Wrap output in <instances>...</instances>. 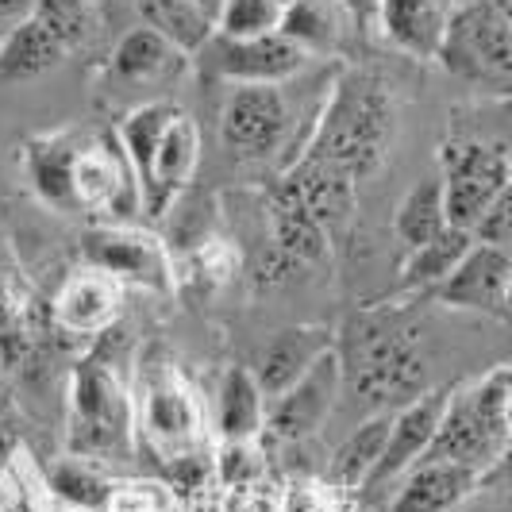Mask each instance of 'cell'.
I'll list each match as a JSON object with an SVG mask.
<instances>
[{
	"label": "cell",
	"instance_id": "8992f818",
	"mask_svg": "<svg viewBox=\"0 0 512 512\" xmlns=\"http://www.w3.org/2000/svg\"><path fill=\"white\" fill-rule=\"evenodd\" d=\"M70 216H89L97 224H131L143 212L139 181L116 135L108 131H77L70 170H66Z\"/></svg>",
	"mask_w": 512,
	"mask_h": 512
},
{
	"label": "cell",
	"instance_id": "30bf717a",
	"mask_svg": "<svg viewBox=\"0 0 512 512\" xmlns=\"http://www.w3.org/2000/svg\"><path fill=\"white\" fill-rule=\"evenodd\" d=\"M51 347L47 301L31 289L16 251L0 235V370L8 378H27Z\"/></svg>",
	"mask_w": 512,
	"mask_h": 512
},
{
	"label": "cell",
	"instance_id": "44dd1931",
	"mask_svg": "<svg viewBox=\"0 0 512 512\" xmlns=\"http://www.w3.org/2000/svg\"><path fill=\"white\" fill-rule=\"evenodd\" d=\"M285 181L293 185V193L301 197V205L308 208V216L324 228V235L332 239L355 220L359 208V181L347 178L343 170H335L328 162H316L301 154V162L285 174Z\"/></svg>",
	"mask_w": 512,
	"mask_h": 512
},
{
	"label": "cell",
	"instance_id": "f546056e",
	"mask_svg": "<svg viewBox=\"0 0 512 512\" xmlns=\"http://www.w3.org/2000/svg\"><path fill=\"white\" fill-rule=\"evenodd\" d=\"M335 8H339L335 0H289L282 8V20H278V35L305 54L335 51L339 35H343Z\"/></svg>",
	"mask_w": 512,
	"mask_h": 512
},
{
	"label": "cell",
	"instance_id": "f6af8a7d",
	"mask_svg": "<svg viewBox=\"0 0 512 512\" xmlns=\"http://www.w3.org/2000/svg\"><path fill=\"white\" fill-rule=\"evenodd\" d=\"M497 512H505V509H497Z\"/></svg>",
	"mask_w": 512,
	"mask_h": 512
},
{
	"label": "cell",
	"instance_id": "d4e9b609",
	"mask_svg": "<svg viewBox=\"0 0 512 512\" xmlns=\"http://www.w3.org/2000/svg\"><path fill=\"white\" fill-rule=\"evenodd\" d=\"M185 54L178 47H170L162 35H154L147 27H131L128 35L116 43L112 62H108V74L124 85H151V81H170L181 77L185 70Z\"/></svg>",
	"mask_w": 512,
	"mask_h": 512
},
{
	"label": "cell",
	"instance_id": "cb8c5ba5",
	"mask_svg": "<svg viewBox=\"0 0 512 512\" xmlns=\"http://www.w3.org/2000/svg\"><path fill=\"white\" fill-rule=\"evenodd\" d=\"M66 47L39 20L27 16L8 35H0V85H31L66 62Z\"/></svg>",
	"mask_w": 512,
	"mask_h": 512
},
{
	"label": "cell",
	"instance_id": "4316f807",
	"mask_svg": "<svg viewBox=\"0 0 512 512\" xmlns=\"http://www.w3.org/2000/svg\"><path fill=\"white\" fill-rule=\"evenodd\" d=\"M474 247L470 231L459 228H443L436 239L420 243L405 251V262L397 270V293H412V297H424L428 289H436L455 266L462 262V255Z\"/></svg>",
	"mask_w": 512,
	"mask_h": 512
},
{
	"label": "cell",
	"instance_id": "74e56055",
	"mask_svg": "<svg viewBox=\"0 0 512 512\" xmlns=\"http://www.w3.org/2000/svg\"><path fill=\"white\" fill-rule=\"evenodd\" d=\"M470 239L482 243V247H497V251H509L512 239V189L501 193L493 205L478 216V224L470 228Z\"/></svg>",
	"mask_w": 512,
	"mask_h": 512
},
{
	"label": "cell",
	"instance_id": "d6a6232c",
	"mask_svg": "<svg viewBox=\"0 0 512 512\" xmlns=\"http://www.w3.org/2000/svg\"><path fill=\"white\" fill-rule=\"evenodd\" d=\"M278 20H282L278 0H224L220 12L212 16V31H216V39L243 43V39L274 35Z\"/></svg>",
	"mask_w": 512,
	"mask_h": 512
},
{
	"label": "cell",
	"instance_id": "60d3db41",
	"mask_svg": "<svg viewBox=\"0 0 512 512\" xmlns=\"http://www.w3.org/2000/svg\"><path fill=\"white\" fill-rule=\"evenodd\" d=\"M343 12H351L355 20H374V8H378V0H335Z\"/></svg>",
	"mask_w": 512,
	"mask_h": 512
},
{
	"label": "cell",
	"instance_id": "ac0fdd59",
	"mask_svg": "<svg viewBox=\"0 0 512 512\" xmlns=\"http://www.w3.org/2000/svg\"><path fill=\"white\" fill-rule=\"evenodd\" d=\"M486 486L478 474L451 462H416L409 474L385 493L378 512H462V505Z\"/></svg>",
	"mask_w": 512,
	"mask_h": 512
},
{
	"label": "cell",
	"instance_id": "484cf974",
	"mask_svg": "<svg viewBox=\"0 0 512 512\" xmlns=\"http://www.w3.org/2000/svg\"><path fill=\"white\" fill-rule=\"evenodd\" d=\"M47 486H51L54 505L77 512H104L112 489H116V474L93 459H77V455H58L47 466Z\"/></svg>",
	"mask_w": 512,
	"mask_h": 512
},
{
	"label": "cell",
	"instance_id": "3957f363",
	"mask_svg": "<svg viewBox=\"0 0 512 512\" xmlns=\"http://www.w3.org/2000/svg\"><path fill=\"white\" fill-rule=\"evenodd\" d=\"M512 439V370L509 362L489 366L486 374L455 382L439 416L432 447L420 462H451L489 482L509 455Z\"/></svg>",
	"mask_w": 512,
	"mask_h": 512
},
{
	"label": "cell",
	"instance_id": "7402d4cb",
	"mask_svg": "<svg viewBox=\"0 0 512 512\" xmlns=\"http://www.w3.org/2000/svg\"><path fill=\"white\" fill-rule=\"evenodd\" d=\"M270 239L289 266H312L328 255V235L308 216V208L285 178L270 189Z\"/></svg>",
	"mask_w": 512,
	"mask_h": 512
},
{
	"label": "cell",
	"instance_id": "ab89813d",
	"mask_svg": "<svg viewBox=\"0 0 512 512\" xmlns=\"http://www.w3.org/2000/svg\"><path fill=\"white\" fill-rule=\"evenodd\" d=\"M31 8H35V0H0V35H8L16 24H24Z\"/></svg>",
	"mask_w": 512,
	"mask_h": 512
},
{
	"label": "cell",
	"instance_id": "5b68a950",
	"mask_svg": "<svg viewBox=\"0 0 512 512\" xmlns=\"http://www.w3.org/2000/svg\"><path fill=\"white\" fill-rule=\"evenodd\" d=\"M135 401V447L151 451L158 466L208 455V416L197 385L181 374V366L162 351L139 359Z\"/></svg>",
	"mask_w": 512,
	"mask_h": 512
},
{
	"label": "cell",
	"instance_id": "52a82bcc",
	"mask_svg": "<svg viewBox=\"0 0 512 512\" xmlns=\"http://www.w3.org/2000/svg\"><path fill=\"white\" fill-rule=\"evenodd\" d=\"M436 62L470 85L505 93L512 77V27L505 0L459 4L447 20Z\"/></svg>",
	"mask_w": 512,
	"mask_h": 512
},
{
	"label": "cell",
	"instance_id": "f35d334b",
	"mask_svg": "<svg viewBox=\"0 0 512 512\" xmlns=\"http://www.w3.org/2000/svg\"><path fill=\"white\" fill-rule=\"evenodd\" d=\"M220 512H278V489L270 486V482L266 486L228 489Z\"/></svg>",
	"mask_w": 512,
	"mask_h": 512
},
{
	"label": "cell",
	"instance_id": "7bdbcfd3",
	"mask_svg": "<svg viewBox=\"0 0 512 512\" xmlns=\"http://www.w3.org/2000/svg\"><path fill=\"white\" fill-rule=\"evenodd\" d=\"M193 4H197V8H201V12H205L208 20H212V16H216V12H220V4H224V0H193Z\"/></svg>",
	"mask_w": 512,
	"mask_h": 512
},
{
	"label": "cell",
	"instance_id": "e575fe53",
	"mask_svg": "<svg viewBox=\"0 0 512 512\" xmlns=\"http://www.w3.org/2000/svg\"><path fill=\"white\" fill-rule=\"evenodd\" d=\"M355 493L332 486L320 474H297L278 489V512H355Z\"/></svg>",
	"mask_w": 512,
	"mask_h": 512
},
{
	"label": "cell",
	"instance_id": "d6986e66",
	"mask_svg": "<svg viewBox=\"0 0 512 512\" xmlns=\"http://www.w3.org/2000/svg\"><path fill=\"white\" fill-rule=\"evenodd\" d=\"M212 43H216V54H212L216 74L235 85H282L301 74L308 62V54L297 51L278 31L262 35V39H243V43H228V39L212 35Z\"/></svg>",
	"mask_w": 512,
	"mask_h": 512
},
{
	"label": "cell",
	"instance_id": "ffe728a7",
	"mask_svg": "<svg viewBox=\"0 0 512 512\" xmlns=\"http://www.w3.org/2000/svg\"><path fill=\"white\" fill-rule=\"evenodd\" d=\"M451 12V0H378L374 24L389 47L420 62H436Z\"/></svg>",
	"mask_w": 512,
	"mask_h": 512
},
{
	"label": "cell",
	"instance_id": "2e32d148",
	"mask_svg": "<svg viewBox=\"0 0 512 512\" xmlns=\"http://www.w3.org/2000/svg\"><path fill=\"white\" fill-rule=\"evenodd\" d=\"M289 108L278 85H239L220 112V143L239 162H262L282 147Z\"/></svg>",
	"mask_w": 512,
	"mask_h": 512
},
{
	"label": "cell",
	"instance_id": "83f0119b",
	"mask_svg": "<svg viewBox=\"0 0 512 512\" xmlns=\"http://www.w3.org/2000/svg\"><path fill=\"white\" fill-rule=\"evenodd\" d=\"M385 436H389V412H378V416H366L359 428H351L347 439L332 451V462H328V482L347 493L359 497L362 486L370 482L374 466L382 459Z\"/></svg>",
	"mask_w": 512,
	"mask_h": 512
},
{
	"label": "cell",
	"instance_id": "6da1fadb",
	"mask_svg": "<svg viewBox=\"0 0 512 512\" xmlns=\"http://www.w3.org/2000/svg\"><path fill=\"white\" fill-rule=\"evenodd\" d=\"M339 409L378 416L397 412L420 393L436 389V359L416 308L370 305L343 320L335 332Z\"/></svg>",
	"mask_w": 512,
	"mask_h": 512
},
{
	"label": "cell",
	"instance_id": "7c38bea8",
	"mask_svg": "<svg viewBox=\"0 0 512 512\" xmlns=\"http://www.w3.org/2000/svg\"><path fill=\"white\" fill-rule=\"evenodd\" d=\"M335 412H339V359H335L332 347L289 389L270 397L262 436H270L274 443H297L301 447L332 424Z\"/></svg>",
	"mask_w": 512,
	"mask_h": 512
},
{
	"label": "cell",
	"instance_id": "9a60e30c",
	"mask_svg": "<svg viewBox=\"0 0 512 512\" xmlns=\"http://www.w3.org/2000/svg\"><path fill=\"white\" fill-rule=\"evenodd\" d=\"M509 282H512V258L509 251L497 247H482L474 243L462 262L424 297L439 308L451 312H474V316H489L497 324L509 320Z\"/></svg>",
	"mask_w": 512,
	"mask_h": 512
},
{
	"label": "cell",
	"instance_id": "d590c367",
	"mask_svg": "<svg viewBox=\"0 0 512 512\" xmlns=\"http://www.w3.org/2000/svg\"><path fill=\"white\" fill-rule=\"evenodd\" d=\"M31 20L47 27L66 51H77L93 31V8L89 0H35Z\"/></svg>",
	"mask_w": 512,
	"mask_h": 512
},
{
	"label": "cell",
	"instance_id": "b9f144b4",
	"mask_svg": "<svg viewBox=\"0 0 512 512\" xmlns=\"http://www.w3.org/2000/svg\"><path fill=\"white\" fill-rule=\"evenodd\" d=\"M0 416H16V397H12V382L0 370Z\"/></svg>",
	"mask_w": 512,
	"mask_h": 512
},
{
	"label": "cell",
	"instance_id": "277c9868",
	"mask_svg": "<svg viewBox=\"0 0 512 512\" xmlns=\"http://www.w3.org/2000/svg\"><path fill=\"white\" fill-rule=\"evenodd\" d=\"M66 455L124 462L135 455V401L116 359L85 351L66 385Z\"/></svg>",
	"mask_w": 512,
	"mask_h": 512
},
{
	"label": "cell",
	"instance_id": "8d00e7d4",
	"mask_svg": "<svg viewBox=\"0 0 512 512\" xmlns=\"http://www.w3.org/2000/svg\"><path fill=\"white\" fill-rule=\"evenodd\" d=\"M104 512H185L178 493L154 478H116Z\"/></svg>",
	"mask_w": 512,
	"mask_h": 512
},
{
	"label": "cell",
	"instance_id": "e0dca14e",
	"mask_svg": "<svg viewBox=\"0 0 512 512\" xmlns=\"http://www.w3.org/2000/svg\"><path fill=\"white\" fill-rule=\"evenodd\" d=\"M335 347V332L320 328V324H293V328H278L270 339H262L251 359V378L258 382V389L270 397H278L282 389L297 382L312 362L320 359L324 351Z\"/></svg>",
	"mask_w": 512,
	"mask_h": 512
},
{
	"label": "cell",
	"instance_id": "8fae6325",
	"mask_svg": "<svg viewBox=\"0 0 512 512\" xmlns=\"http://www.w3.org/2000/svg\"><path fill=\"white\" fill-rule=\"evenodd\" d=\"M81 262L104 270L124 289L128 285H143V289L174 285V262L166 255L162 239L135 224H93L81 235Z\"/></svg>",
	"mask_w": 512,
	"mask_h": 512
},
{
	"label": "cell",
	"instance_id": "9c48e42d",
	"mask_svg": "<svg viewBox=\"0 0 512 512\" xmlns=\"http://www.w3.org/2000/svg\"><path fill=\"white\" fill-rule=\"evenodd\" d=\"M124 285L104 270L77 266L47 297V328L54 351H89L97 339L112 332L124 316Z\"/></svg>",
	"mask_w": 512,
	"mask_h": 512
},
{
	"label": "cell",
	"instance_id": "5bb4252c",
	"mask_svg": "<svg viewBox=\"0 0 512 512\" xmlns=\"http://www.w3.org/2000/svg\"><path fill=\"white\" fill-rule=\"evenodd\" d=\"M197 166H201V131H197L189 112L174 108V116L166 120V128L158 131L143 170L135 174L147 216H154V220L166 216L170 205L185 193V185L193 181Z\"/></svg>",
	"mask_w": 512,
	"mask_h": 512
},
{
	"label": "cell",
	"instance_id": "ba28073f",
	"mask_svg": "<svg viewBox=\"0 0 512 512\" xmlns=\"http://www.w3.org/2000/svg\"><path fill=\"white\" fill-rule=\"evenodd\" d=\"M439 189L447 228L470 231L501 193L512 189V162L505 143L451 139L439 147Z\"/></svg>",
	"mask_w": 512,
	"mask_h": 512
},
{
	"label": "cell",
	"instance_id": "1f68e13d",
	"mask_svg": "<svg viewBox=\"0 0 512 512\" xmlns=\"http://www.w3.org/2000/svg\"><path fill=\"white\" fill-rule=\"evenodd\" d=\"M447 228V216H443V189H439V178H428L420 185H412L409 193L401 197L397 205V216H393V231L397 239L405 243V251L436 239L439 231Z\"/></svg>",
	"mask_w": 512,
	"mask_h": 512
},
{
	"label": "cell",
	"instance_id": "ee69618b",
	"mask_svg": "<svg viewBox=\"0 0 512 512\" xmlns=\"http://www.w3.org/2000/svg\"><path fill=\"white\" fill-rule=\"evenodd\" d=\"M278 4H282V8H285V4H289V0H278Z\"/></svg>",
	"mask_w": 512,
	"mask_h": 512
},
{
	"label": "cell",
	"instance_id": "7a4b0ae2",
	"mask_svg": "<svg viewBox=\"0 0 512 512\" xmlns=\"http://www.w3.org/2000/svg\"><path fill=\"white\" fill-rule=\"evenodd\" d=\"M393 139H397V101L389 85L370 70H347L335 81L305 154L343 170L347 178L366 181L385 166Z\"/></svg>",
	"mask_w": 512,
	"mask_h": 512
},
{
	"label": "cell",
	"instance_id": "4fadbf2b",
	"mask_svg": "<svg viewBox=\"0 0 512 512\" xmlns=\"http://www.w3.org/2000/svg\"><path fill=\"white\" fill-rule=\"evenodd\" d=\"M447 393H451V385H436V389L420 393L416 401L401 405L397 412H389V436H385L382 459L374 466L370 482L355 497L359 505H378L385 493L428 455L432 436L439 428V416H443V405H447Z\"/></svg>",
	"mask_w": 512,
	"mask_h": 512
},
{
	"label": "cell",
	"instance_id": "4dcf8cb0",
	"mask_svg": "<svg viewBox=\"0 0 512 512\" xmlns=\"http://www.w3.org/2000/svg\"><path fill=\"white\" fill-rule=\"evenodd\" d=\"M0 512H54L47 466L24 443L0 466Z\"/></svg>",
	"mask_w": 512,
	"mask_h": 512
},
{
	"label": "cell",
	"instance_id": "603a6c76",
	"mask_svg": "<svg viewBox=\"0 0 512 512\" xmlns=\"http://www.w3.org/2000/svg\"><path fill=\"white\" fill-rule=\"evenodd\" d=\"M266 393L258 389L247 366H228L216 385V412H212V428L220 432L224 443H247L262 439L266 428Z\"/></svg>",
	"mask_w": 512,
	"mask_h": 512
},
{
	"label": "cell",
	"instance_id": "f1b7e54d",
	"mask_svg": "<svg viewBox=\"0 0 512 512\" xmlns=\"http://www.w3.org/2000/svg\"><path fill=\"white\" fill-rule=\"evenodd\" d=\"M135 12L147 31L162 35L170 47H178L185 58L205 51L212 43V20L193 4V0H135Z\"/></svg>",
	"mask_w": 512,
	"mask_h": 512
},
{
	"label": "cell",
	"instance_id": "836d02e7",
	"mask_svg": "<svg viewBox=\"0 0 512 512\" xmlns=\"http://www.w3.org/2000/svg\"><path fill=\"white\" fill-rule=\"evenodd\" d=\"M212 478L216 486L224 489H247V486H266L270 482V459H266V447L258 439L247 443H224L216 455H212Z\"/></svg>",
	"mask_w": 512,
	"mask_h": 512
}]
</instances>
